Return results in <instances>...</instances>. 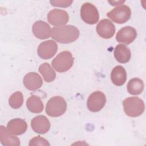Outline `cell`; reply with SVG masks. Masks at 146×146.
Returning <instances> with one entry per match:
<instances>
[{"label": "cell", "mask_w": 146, "mask_h": 146, "mask_svg": "<svg viewBox=\"0 0 146 146\" xmlns=\"http://www.w3.org/2000/svg\"><path fill=\"white\" fill-rule=\"evenodd\" d=\"M79 36L78 29L72 25L54 27L51 30V38L61 43H70L75 41Z\"/></svg>", "instance_id": "6da1fadb"}, {"label": "cell", "mask_w": 146, "mask_h": 146, "mask_svg": "<svg viewBox=\"0 0 146 146\" xmlns=\"http://www.w3.org/2000/svg\"><path fill=\"white\" fill-rule=\"evenodd\" d=\"M123 106L125 114L132 117L140 116L143 114L145 109L143 100L136 96L125 99L123 101Z\"/></svg>", "instance_id": "7a4b0ae2"}, {"label": "cell", "mask_w": 146, "mask_h": 146, "mask_svg": "<svg viewBox=\"0 0 146 146\" xmlns=\"http://www.w3.org/2000/svg\"><path fill=\"white\" fill-rule=\"evenodd\" d=\"M67 109V103L64 98L56 96L50 98L46 106V112L49 116L59 117L64 113Z\"/></svg>", "instance_id": "3957f363"}, {"label": "cell", "mask_w": 146, "mask_h": 146, "mask_svg": "<svg viewBox=\"0 0 146 146\" xmlns=\"http://www.w3.org/2000/svg\"><path fill=\"white\" fill-rule=\"evenodd\" d=\"M74 58L72 54L68 51H63L58 54L52 60L53 68L59 72H64L69 70L72 66Z\"/></svg>", "instance_id": "277c9868"}, {"label": "cell", "mask_w": 146, "mask_h": 146, "mask_svg": "<svg viewBox=\"0 0 146 146\" xmlns=\"http://www.w3.org/2000/svg\"><path fill=\"white\" fill-rule=\"evenodd\" d=\"M131 15V9L126 5L117 6L107 14V16L116 23L123 24L129 20Z\"/></svg>", "instance_id": "5b68a950"}, {"label": "cell", "mask_w": 146, "mask_h": 146, "mask_svg": "<svg viewBox=\"0 0 146 146\" xmlns=\"http://www.w3.org/2000/svg\"><path fill=\"white\" fill-rule=\"evenodd\" d=\"M80 16L82 19L89 25L95 24L99 18L97 8L90 2H86L82 5L80 9Z\"/></svg>", "instance_id": "8992f818"}, {"label": "cell", "mask_w": 146, "mask_h": 146, "mask_svg": "<svg viewBox=\"0 0 146 146\" xmlns=\"http://www.w3.org/2000/svg\"><path fill=\"white\" fill-rule=\"evenodd\" d=\"M106 97L105 94L100 91H96L90 95L87 102V106L89 111L92 112H96L100 111L105 106Z\"/></svg>", "instance_id": "52a82bcc"}, {"label": "cell", "mask_w": 146, "mask_h": 146, "mask_svg": "<svg viewBox=\"0 0 146 146\" xmlns=\"http://www.w3.org/2000/svg\"><path fill=\"white\" fill-rule=\"evenodd\" d=\"M58 45L55 40H47L39 44L37 52L38 56L43 59L51 58L56 53Z\"/></svg>", "instance_id": "ba28073f"}, {"label": "cell", "mask_w": 146, "mask_h": 146, "mask_svg": "<svg viewBox=\"0 0 146 146\" xmlns=\"http://www.w3.org/2000/svg\"><path fill=\"white\" fill-rule=\"evenodd\" d=\"M69 19L68 13L61 9H55L50 11L47 14V21L52 25L62 26L66 25Z\"/></svg>", "instance_id": "9c48e42d"}, {"label": "cell", "mask_w": 146, "mask_h": 146, "mask_svg": "<svg viewBox=\"0 0 146 146\" xmlns=\"http://www.w3.org/2000/svg\"><path fill=\"white\" fill-rule=\"evenodd\" d=\"M96 29L98 34L104 39L112 38L115 33V25L111 21L107 19H104L99 21Z\"/></svg>", "instance_id": "30bf717a"}, {"label": "cell", "mask_w": 146, "mask_h": 146, "mask_svg": "<svg viewBox=\"0 0 146 146\" xmlns=\"http://www.w3.org/2000/svg\"><path fill=\"white\" fill-rule=\"evenodd\" d=\"M32 129L36 133L44 134L50 128V123L44 115H38L34 117L31 121Z\"/></svg>", "instance_id": "8fae6325"}, {"label": "cell", "mask_w": 146, "mask_h": 146, "mask_svg": "<svg viewBox=\"0 0 146 146\" xmlns=\"http://www.w3.org/2000/svg\"><path fill=\"white\" fill-rule=\"evenodd\" d=\"M51 30L49 25L44 21H38L32 27V31L35 37L39 39H46L50 37Z\"/></svg>", "instance_id": "7c38bea8"}, {"label": "cell", "mask_w": 146, "mask_h": 146, "mask_svg": "<svg viewBox=\"0 0 146 146\" xmlns=\"http://www.w3.org/2000/svg\"><path fill=\"white\" fill-rule=\"evenodd\" d=\"M136 36L137 32L133 27L125 26L117 33L116 39L118 42L129 44L136 39Z\"/></svg>", "instance_id": "4fadbf2b"}, {"label": "cell", "mask_w": 146, "mask_h": 146, "mask_svg": "<svg viewBox=\"0 0 146 146\" xmlns=\"http://www.w3.org/2000/svg\"><path fill=\"white\" fill-rule=\"evenodd\" d=\"M23 84L29 90L35 91L40 88L43 84L42 79L36 72H30L23 78Z\"/></svg>", "instance_id": "5bb4252c"}, {"label": "cell", "mask_w": 146, "mask_h": 146, "mask_svg": "<svg viewBox=\"0 0 146 146\" xmlns=\"http://www.w3.org/2000/svg\"><path fill=\"white\" fill-rule=\"evenodd\" d=\"M0 141L4 146L20 145V140L10 132L4 126H0Z\"/></svg>", "instance_id": "9a60e30c"}, {"label": "cell", "mask_w": 146, "mask_h": 146, "mask_svg": "<svg viewBox=\"0 0 146 146\" xmlns=\"http://www.w3.org/2000/svg\"><path fill=\"white\" fill-rule=\"evenodd\" d=\"M6 128L13 135H20L26 131L27 124L23 119L15 118L8 122Z\"/></svg>", "instance_id": "2e32d148"}, {"label": "cell", "mask_w": 146, "mask_h": 146, "mask_svg": "<svg viewBox=\"0 0 146 146\" xmlns=\"http://www.w3.org/2000/svg\"><path fill=\"white\" fill-rule=\"evenodd\" d=\"M113 55L116 60L121 63H126L131 59V52L129 48L123 44H119L115 48Z\"/></svg>", "instance_id": "e0dca14e"}, {"label": "cell", "mask_w": 146, "mask_h": 146, "mask_svg": "<svg viewBox=\"0 0 146 146\" xmlns=\"http://www.w3.org/2000/svg\"><path fill=\"white\" fill-rule=\"evenodd\" d=\"M111 79L113 84L117 86L123 85L127 80V73L121 66H116L112 70Z\"/></svg>", "instance_id": "ac0fdd59"}, {"label": "cell", "mask_w": 146, "mask_h": 146, "mask_svg": "<svg viewBox=\"0 0 146 146\" xmlns=\"http://www.w3.org/2000/svg\"><path fill=\"white\" fill-rule=\"evenodd\" d=\"M26 107L32 113H40L44 108L43 103L41 99L35 95H31L26 101Z\"/></svg>", "instance_id": "d6986e66"}, {"label": "cell", "mask_w": 146, "mask_h": 146, "mask_svg": "<svg viewBox=\"0 0 146 146\" xmlns=\"http://www.w3.org/2000/svg\"><path fill=\"white\" fill-rule=\"evenodd\" d=\"M127 86L129 94L132 95H137L143 92L144 84L141 79L138 78H134L129 80Z\"/></svg>", "instance_id": "ffe728a7"}, {"label": "cell", "mask_w": 146, "mask_h": 146, "mask_svg": "<svg viewBox=\"0 0 146 146\" xmlns=\"http://www.w3.org/2000/svg\"><path fill=\"white\" fill-rule=\"evenodd\" d=\"M38 71L42 75L46 82H51L56 78V73L48 63H43L40 64Z\"/></svg>", "instance_id": "44dd1931"}, {"label": "cell", "mask_w": 146, "mask_h": 146, "mask_svg": "<svg viewBox=\"0 0 146 146\" xmlns=\"http://www.w3.org/2000/svg\"><path fill=\"white\" fill-rule=\"evenodd\" d=\"M23 96L20 91H17L13 93L9 98V104L10 106L14 109L19 108L23 104Z\"/></svg>", "instance_id": "7402d4cb"}, {"label": "cell", "mask_w": 146, "mask_h": 146, "mask_svg": "<svg viewBox=\"0 0 146 146\" xmlns=\"http://www.w3.org/2000/svg\"><path fill=\"white\" fill-rule=\"evenodd\" d=\"M30 146L32 145H50V143L48 141L45 139L40 137V136H35L32 138L29 142Z\"/></svg>", "instance_id": "603a6c76"}, {"label": "cell", "mask_w": 146, "mask_h": 146, "mask_svg": "<svg viewBox=\"0 0 146 146\" xmlns=\"http://www.w3.org/2000/svg\"><path fill=\"white\" fill-rule=\"evenodd\" d=\"M50 3L53 6L67 7L72 3V1H50Z\"/></svg>", "instance_id": "cb8c5ba5"}]
</instances>
